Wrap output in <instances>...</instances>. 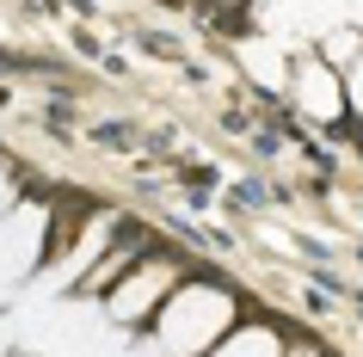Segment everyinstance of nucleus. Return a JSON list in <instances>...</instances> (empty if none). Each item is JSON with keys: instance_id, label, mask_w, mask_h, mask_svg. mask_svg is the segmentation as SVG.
<instances>
[{"instance_id": "nucleus-3", "label": "nucleus", "mask_w": 363, "mask_h": 357, "mask_svg": "<svg viewBox=\"0 0 363 357\" xmlns=\"http://www.w3.org/2000/svg\"><path fill=\"white\" fill-rule=\"evenodd\" d=\"M56 204L50 197H19L0 222V283H25L50 265V246H56Z\"/></svg>"}, {"instance_id": "nucleus-1", "label": "nucleus", "mask_w": 363, "mask_h": 357, "mask_svg": "<svg viewBox=\"0 0 363 357\" xmlns=\"http://www.w3.org/2000/svg\"><path fill=\"white\" fill-rule=\"evenodd\" d=\"M234 326H240V296H234L228 283L185 278L167 296V308L154 314L148 339L160 345V357H210Z\"/></svg>"}, {"instance_id": "nucleus-9", "label": "nucleus", "mask_w": 363, "mask_h": 357, "mask_svg": "<svg viewBox=\"0 0 363 357\" xmlns=\"http://www.w3.org/2000/svg\"><path fill=\"white\" fill-rule=\"evenodd\" d=\"M345 93H351V117H363V56L345 68Z\"/></svg>"}, {"instance_id": "nucleus-7", "label": "nucleus", "mask_w": 363, "mask_h": 357, "mask_svg": "<svg viewBox=\"0 0 363 357\" xmlns=\"http://www.w3.org/2000/svg\"><path fill=\"white\" fill-rule=\"evenodd\" d=\"M314 50H320L333 68H351V62L363 56V31H357V25H333V31H320V43H314Z\"/></svg>"}, {"instance_id": "nucleus-8", "label": "nucleus", "mask_w": 363, "mask_h": 357, "mask_svg": "<svg viewBox=\"0 0 363 357\" xmlns=\"http://www.w3.org/2000/svg\"><path fill=\"white\" fill-rule=\"evenodd\" d=\"M25 191H19V172H13V160H0V222H6V209L19 204Z\"/></svg>"}, {"instance_id": "nucleus-4", "label": "nucleus", "mask_w": 363, "mask_h": 357, "mask_svg": "<svg viewBox=\"0 0 363 357\" xmlns=\"http://www.w3.org/2000/svg\"><path fill=\"white\" fill-rule=\"evenodd\" d=\"M289 105L302 111V123H314V130H333V123L351 111L345 68H333L320 50H314V56H302L296 68H289Z\"/></svg>"}, {"instance_id": "nucleus-2", "label": "nucleus", "mask_w": 363, "mask_h": 357, "mask_svg": "<svg viewBox=\"0 0 363 357\" xmlns=\"http://www.w3.org/2000/svg\"><path fill=\"white\" fill-rule=\"evenodd\" d=\"M179 283H185V265L167 259V253H148V259H135L130 271L105 290V314H111V326H123V333L154 326V314L167 308V296Z\"/></svg>"}, {"instance_id": "nucleus-10", "label": "nucleus", "mask_w": 363, "mask_h": 357, "mask_svg": "<svg viewBox=\"0 0 363 357\" xmlns=\"http://www.w3.org/2000/svg\"><path fill=\"white\" fill-rule=\"evenodd\" d=\"M222 6H240V0H222Z\"/></svg>"}, {"instance_id": "nucleus-5", "label": "nucleus", "mask_w": 363, "mask_h": 357, "mask_svg": "<svg viewBox=\"0 0 363 357\" xmlns=\"http://www.w3.org/2000/svg\"><path fill=\"white\" fill-rule=\"evenodd\" d=\"M234 62H240V75H247L252 87L289 93V68H296V62L277 50V38H240V43H234Z\"/></svg>"}, {"instance_id": "nucleus-6", "label": "nucleus", "mask_w": 363, "mask_h": 357, "mask_svg": "<svg viewBox=\"0 0 363 357\" xmlns=\"http://www.w3.org/2000/svg\"><path fill=\"white\" fill-rule=\"evenodd\" d=\"M210 357H289V351H284V333L271 320H240Z\"/></svg>"}]
</instances>
